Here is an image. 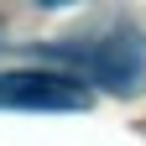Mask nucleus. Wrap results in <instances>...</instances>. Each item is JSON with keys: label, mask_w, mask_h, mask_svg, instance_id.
<instances>
[{"label": "nucleus", "mask_w": 146, "mask_h": 146, "mask_svg": "<svg viewBox=\"0 0 146 146\" xmlns=\"http://www.w3.org/2000/svg\"><path fill=\"white\" fill-rule=\"evenodd\" d=\"M36 5H47V11H58V5H73V0H36Z\"/></svg>", "instance_id": "7ed1b4c3"}, {"label": "nucleus", "mask_w": 146, "mask_h": 146, "mask_svg": "<svg viewBox=\"0 0 146 146\" xmlns=\"http://www.w3.org/2000/svg\"><path fill=\"white\" fill-rule=\"evenodd\" d=\"M47 58L89 73L110 94H141V84H146V36L136 26H115L110 36L84 42V47H52Z\"/></svg>", "instance_id": "f257e3e1"}, {"label": "nucleus", "mask_w": 146, "mask_h": 146, "mask_svg": "<svg viewBox=\"0 0 146 146\" xmlns=\"http://www.w3.org/2000/svg\"><path fill=\"white\" fill-rule=\"evenodd\" d=\"M94 94L84 89L78 73H42V68H21V73H0V110H89Z\"/></svg>", "instance_id": "f03ea898"}]
</instances>
